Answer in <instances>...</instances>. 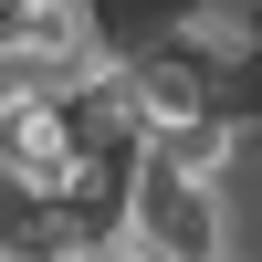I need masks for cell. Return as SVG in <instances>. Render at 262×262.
Returning <instances> with one entry per match:
<instances>
[{
  "instance_id": "obj_1",
  "label": "cell",
  "mask_w": 262,
  "mask_h": 262,
  "mask_svg": "<svg viewBox=\"0 0 262 262\" xmlns=\"http://www.w3.org/2000/svg\"><path fill=\"white\" fill-rule=\"evenodd\" d=\"M116 231L147 242L158 262H242V231H231V189L210 179H179V168L137 158L116 189Z\"/></svg>"
},
{
  "instance_id": "obj_2",
  "label": "cell",
  "mask_w": 262,
  "mask_h": 262,
  "mask_svg": "<svg viewBox=\"0 0 262 262\" xmlns=\"http://www.w3.org/2000/svg\"><path fill=\"white\" fill-rule=\"evenodd\" d=\"M158 11H179V0H158Z\"/></svg>"
},
{
  "instance_id": "obj_3",
  "label": "cell",
  "mask_w": 262,
  "mask_h": 262,
  "mask_svg": "<svg viewBox=\"0 0 262 262\" xmlns=\"http://www.w3.org/2000/svg\"><path fill=\"white\" fill-rule=\"evenodd\" d=\"M74 262H95V252H74Z\"/></svg>"
}]
</instances>
